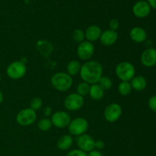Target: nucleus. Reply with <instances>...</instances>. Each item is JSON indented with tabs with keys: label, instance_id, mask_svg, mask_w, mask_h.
I'll return each mask as SVG.
<instances>
[{
	"label": "nucleus",
	"instance_id": "nucleus-10",
	"mask_svg": "<svg viewBox=\"0 0 156 156\" xmlns=\"http://www.w3.org/2000/svg\"><path fill=\"white\" fill-rule=\"evenodd\" d=\"M77 56L82 60H88L92 57L94 53V47L91 42L84 41L79 44L77 47Z\"/></svg>",
	"mask_w": 156,
	"mask_h": 156
},
{
	"label": "nucleus",
	"instance_id": "nucleus-17",
	"mask_svg": "<svg viewBox=\"0 0 156 156\" xmlns=\"http://www.w3.org/2000/svg\"><path fill=\"white\" fill-rule=\"evenodd\" d=\"M130 85L133 89L135 91H142L146 89V86H147V80L144 76H135L131 79Z\"/></svg>",
	"mask_w": 156,
	"mask_h": 156
},
{
	"label": "nucleus",
	"instance_id": "nucleus-19",
	"mask_svg": "<svg viewBox=\"0 0 156 156\" xmlns=\"http://www.w3.org/2000/svg\"><path fill=\"white\" fill-rule=\"evenodd\" d=\"M88 94L91 99L94 101H99L102 99L105 95V91L98 84H93L90 86V90Z\"/></svg>",
	"mask_w": 156,
	"mask_h": 156
},
{
	"label": "nucleus",
	"instance_id": "nucleus-22",
	"mask_svg": "<svg viewBox=\"0 0 156 156\" xmlns=\"http://www.w3.org/2000/svg\"><path fill=\"white\" fill-rule=\"evenodd\" d=\"M117 90H118V92L120 95L127 96L130 94L133 88L129 82H121L119 83Z\"/></svg>",
	"mask_w": 156,
	"mask_h": 156
},
{
	"label": "nucleus",
	"instance_id": "nucleus-8",
	"mask_svg": "<svg viewBox=\"0 0 156 156\" xmlns=\"http://www.w3.org/2000/svg\"><path fill=\"white\" fill-rule=\"evenodd\" d=\"M122 115V108L119 104L111 103L106 107L104 111V117L108 123H114Z\"/></svg>",
	"mask_w": 156,
	"mask_h": 156
},
{
	"label": "nucleus",
	"instance_id": "nucleus-33",
	"mask_svg": "<svg viewBox=\"0 0 156 156\" xmlns=\"http://www.w3.org/2000/svg\"><path fill=\"white\" fill-rule=\"evenodd\" d=\"M44 115L47 116V117L52 115V114H53V112H52L51 108H50V107H47V108H45V109H44Z\"/></svg>",
	"mask_w": 156,
	"mask_h": 156
},
{
	"label": "nucleus",
	"instance_id": "nucleus-21",
	"mask_svg": "<svg viewBox=\"0 0 156 156\" xmlns=\"http://www.w3.org/2000/svg\"><path fill=\"white\" fill-rule=\"evenodd\" d=\"M81 67L82 65L80 64V62L77 60H72L67 65V73H68L69 76H76L77 74H79L80 73Z\"/></svg>",
	"mask_w": 156,
	"mask_h": 156
},
{
	"label": "nucleus",
	"instance_id": "nucleus-35",
	"mask_svg": "<svg viewBox=\"0 0 156 156\" xmlns=\"http://www.w3.org/2000/svg\"><path fill=\"white\" fill-rule=\"evenodd\" d=\"M3 100H4V97H3V94L1 91H0V104L2 103Z\"/></svg>",
	"mask_w": 156,
	"mask_h": 156
},
{
	"label": "nucleus",
	"instance_id": "nucleus-3",
	"mask_svg": "<svg viewBox=\"0 0 156 156\" xmlns=\"http://www.w3.org/2000/svg\"><path fill=\"white\" fill-rule=\"evenodd\" d=\"M115 73L121 82H129L135 76L136 69L131 62L123 61L117 64L115 68Z\"/></svg>",
	"mask_w": 156,
	"mask_h": 156
},
{
	"label": "nucleus",
	"instance_id": "nucleus-32",
	"mask_svg": "<svg viewBox=\"0 0 156 156\" xmlns=\"http://www.w3.org/2000/svg\"><path fill=\"white\" fill-rule=\"evenodd\" d=\"M88 156H103V155H102L101 152H99L98 150H95V149H94V150L88 152Z\"/></svg>",
	"mask_w": 156,
	"mask_h": 156
},
{
	"label": "nucleus",
	"instance_id": "nucleus-26",
	"mask_svg": "<svg viewBox=\"0 0 156 156\" xmlns=\"http://www.w3.org/2000/svg\"><path fill=\"white\" fill-rule=\"evenodd\" d=\"M72 37H73V39L74 40L76 43L80 44V43L83 42V41H85V32L82 30H81V29H76V30L73 32Z\"/></svg>",
	"mask_w": 156,
	"mask_h": 156
},
{
	"label": "nucleus",
	"instance_id": "nucleus-13",
	"mask_svg": "<svg viewBox=\"0 0 156 156\" xmlns=\"http://www.w3.org/2000/svg\"><path fill=\"white\" fill-rule=\"evenodd\" d=\"M142 64L144 66L151 68L156 65V49L149 47L145 50L140 57Z\"/></svg>",
	"mask_w": 156,
	"mask_h": 156
},
{
	"label": "nucleus",
	"instance_id": "nucleus-31",
	"mask_svg": "<svg viewBox=\"0 0 156 156\" xmlns=\"http://www.w3.org/2000/svg\"><path fill=\"white\" fill-rule=\"evenodd\" d=\"M105 142L102 141V140H96L95 143H94V148H96L97 149L100 150V149H103L105 148Z\"/></svg>",
	"mask_w": 156,
	"mask_h": 156
},
{
	"label": "nucleus",
	"instance_id": "nucleus-11",
	"mask_svg": "<svg viewBox=\"0 0 156 156\" xmlns=\"http://www.w3.org/2000/svg\"><path fill=\"white\" fill-rule=\"evenodd\" d=\"M94 143L95 140L92 136L86 133L77 136L76 139V144L79 149L85 152H89L94 149Z\"/></svg>",
	"mask_w": 156,
	"mask_h": 156
},
{
	"label": "nucleus",
	"instance_id": "nucleus-25",
	"mask_svg": "<svg viewBox=\"0 0 156 156\" xmlns=\"http://www.w3.org/2000/svg\"><path fill=\"white\" fill-rule=\"evenodd\" d=\"M98 84L103 88L104 91H106V90L111 89V87H112L113 85V82L109 77H108V76H102V77L99 79Z\"/></svg>",
	"mask_w": 156,
	"mask_h": 156
},
{
	"label": "nucleus",
	"instance_id": "nucleus-4",
	"mask_svg": "<svg viewBox=\"0 0 156 156\" xmlns=\"http://www.w3.org/2000/svg\"><path fill=\"white\" fill-rule=\"evenodd\" d=\"M27 73L26 64L22 61H14L9 64L6 69V73L10 79L13 80L21 79Z\"/></svg>",
	"mask_w": 156,
	"mask_h": 156
},
{
	"label": "nucleus",
	"instance_id": "nucleus-15",
	"mask_svg": "<svg viewBox=\"0 0 156 156\" xmlns=\"http://www.w3.org/2000/svg\"><path fill=\"white\" fill-rule=\"evenodd\" d=\"M129 37L133 42L141 44L147 39V33L143 27H134L129 31Z\"/></svg>",
	"mask_w": 156,
	"mask_h": 156
},
{
	"label": "nucleus",
	"instance_id": "nucleus-29",
	"mask_svg": "<svg viewBox=\"0 0 156 156\" xmlns=\"http://www.w3.org/2000/svg\"><path fill=\"white\" fill-rule=\"evenodd\" d=\"M66 156H88V154L80 149H73L69 152Z\"/></svg>",
	"mask_w": 156,
	"mask_h": 156
},
{
	"label": "nucleus",
	"instance_id": "nucleus-5",
	"mask_svg": "<svg viewBox=\"0 0 156 156\" xmlns=\"http://www.w3.org/2000/svg\"><path fill=\"white\" fill-rule=\"evenodd\" d=\"M88 122L83 117H76L71 120L68 126V130L71 136H79L85 133L88 129Z\"/></svg>",
	"mask_w": 156,
	"mask_h": 156
},
{
	"label": "nucleus",
	"instance_id": "nucleus-7",
	"mask_svg": "<svg viewBox=\"0 0 156 156\" xmlns=\"http://www.w3.org/2000/svg\"><path fill=\"white\" fill-rule=\"evenodd\" d=\"M84 98L77 93H72L68 94L64 100V106L68 111H77L80 110L84 105Z\"/></svg>",
	"mask_w": 156,
	"mask_h": 156
},
{
	"label": "nucleus",
	"instance_id": "nucleus-6",
	"mask_svg": "<svg viewBox=\"0 0 156 156\" xmlns=\"http://www.w3.org/2000/svg\"><path fill=\"white\" fill-rule=\"evenodd\" d=\"M37 120L36 111L31 108H27L21 110L16 116V121L19 125L23 126H30Z\"/></svg>",
	"mask_w": 156,
	"mask_h": 156
},
{
	"label": "nucleus",
	"instance_id": "nucleus-12",
	"mask_svg": "<svg viewBox=\"0 0 156 156\" xmlns=\"http://www.w3.org/2000/svg\"><path fill=\"white\" fill-rule=\"evenodd\" d=\"M151 7L147 1L140 0L133 6V13L136 18H145L149 16L151 12Z\"/></svg>",
	"mask_w": 156,
	"mask_h": 156
},
{
	"label": "nucleus",
	"instance_id": "nucleus-36",
	"mask_svg": "<svg viewBox=\"0 0 156 156\" xmlns=\"http://www.w3.org/2000/svg\"><path fill=\"white\" fill-rule=\"evenodd\" d=\"M0 82H1V75H0Z\"/></svg>",
	"mask_w": 156,
	"mask_h": 156
},
{
	"label": "nucleus",
	"instance_id": "nucleus-27",
	"mask_svg": "<svg viewBox=\"0 0 156 156\" xmlns=\"http://www.w3.org/2000/svg\"><path fill=\"white\" fill-rule=\"evenodd\" d=\"M43 106V101L40 98L36 97L34 98L30 102V108L34 110V111H39Z\"/></svg>",
	"mask_w": 156,
	"mask_h": 156
},
{
	"label": "nucleus",
	"instance_id": "nucleus-30",
	"mask_svg": "<svg viewBox=\"0 0 156 156\" xmlns=\"http://www.w3.org/2000/svg\"><path fill=\"white\" fill-rule=\"evenodd\" d=\"M109 27L111 30L117 31V30L119 28V27H120V22H119V21L117 18H113V19H111V21H110Z\"/></svg>",
	"mask_w": 156,
	"mask_h": 156
},
{
	"label": "nucleus",
	"instance_id": "nucleus-14",
	"mask_svg": "<svg viewBox=\"0 0 156 156\" xmlns=\"http://www.w3.org/2000/svg\"><path fill=\"white\" fill-rule=\"evenodd\" d=\"M118 39V34L115 30L108 29L104 30L100 37L101 44L104 46H111L115 44Z\"/></svg>",
	"mask_w": 156,
	"mask_h": 156
},
{
	"label": "nucleus",
	"instance_id": "nucleus-16",
	"mask_svg": "<svg viewBox=\"0 0 156 156\" xmlns=\"http://www.w3.org/2000/svg\"><path fill=\"white\" fill-rule=\"evenodd\" d=\"M101 33L102 31L100 27L93 24V25H90L89 27H87L85 31V36L87 41L92 43L100 39Z\"/></svg>",
	"mask_w": 156,
	"mask_h": 156
},
{
	"label": "nucleus",
	"instance_id": "nucleus-2",
	"mask_svg": "<svg viewBox=\"0 0 156 156\" xmlns=\"http://www.w3.org/2000/svg\"><path fill=\"white\" fill-rule=\"evenodd\" d=\"M53 88L56 91L64 92L70 89L73 83V79L67 73L59 72L53 75L50 80Z\"/></svg>",
	"mask_w": 156,
	"mask_h": 156
},
{
	"label": "nucleus",
	"instance_id": "nucleus-1",
	"mask_svg": "<svg viewBox=\"0 0 156 156\" xmlns=\"http://www.w3.org/2000/svg\"><path fill=\"white\" fill-rule=\"evenodd\" d=\"M79 74L83 82L89 85L97 84L99 79L103 76V66L97 61H87L82 65Z\"/></svg>",
	"mask_w": 156,
	"mask_h": 156
},
{
	"label": "nucleus",
	"instance_id": "nucleus-18",
	"mask_svg": "<svg viewBox=\"0 0 156 156\" xmlns=\"http://www.w3.org/2000/svg\"><path fill=\"white\" fill-rule=\"evenodd\" d=\"M73 139L72 136L66 134V135H63L61 137H59V139L57 141V143H56V146L60 150L66 151L71 148V146H73Z\"/></svg>",
	"mask_w": 156,
	"mask_h": 156
},
{
	"label": "nucleus",
	"instance_id": "nucleus-20",
	"mask_svg": "<svg viewBox=\"0 0 156 156\" xmlns=\"http://www.w3.org/2000/svg\"><path fill=\"white\" fill-rule=\"evenodd\" d=\"M36 46L38 51L44 56H47L48 55H50L53 50V47L52 46V44L49 41H44V40L37 41Z\"/></svg>",
	"mask_w": 156,
	"mask_h": 156
},
{
	"label": "nucleus",
	"instance_id": "nucleus-23",
	"mask_svg": "<svg viewBox=\"0 0 156 156\" xmlns=\"http://www.w3.org/2000/svg\"><path fill=\"white\" fill-rule=\"evenodd\" d=\"M90 86H91V85L88 83H87V82H80V83L77 85V87H76V93L84 98V96L87 95V94H88V93H89Z\"/></svg>",
	"mask_w": 156,
	"mask_h": 156
},
{
	"label": "nucleus",
	"instance_id": "nucleus-24",
	"mask_svg": "<svg viewBox=\"0 0 156 156\" xmlns=\"http://www.w3.org/2000/svg\"><path fill=\"white\" fill-rule=\"evenodd\" d=\"M52 126H53V123H52L51 120L49 118L41 119V120H39L37 123L38 129L41 131H44V132L51 129Z\"/></svg>",
	"mask_w": 156,
	"mask_h": 156
},
{
	"label": "nucleus",
	"instance_id": "nucleus-28",
	"mask_svg": "<svg viewBox=\"0 0 156 156\" xmlns=\"http://www.w3.org/2000/svg\"><path fill=\"white\" fill-rule=\"evenodd\" d=\"M148 105H149V108H150L151 111L156 113V94L151 96L149 98Z\"/></svg>",
	"mask_w": 156,
	"mask_h": 156
},
{
	"label": "nucleus",
	"instance_id": "nucleus-9",
	"mask_svg": "<svg viewBox=\"0 0 156 156\" xmlns=\"http://www.w3.org/2000/svg\"><path fill=\"white\" fill-rule=\"evenodd\" d=\"M52 123L56 128L63 129L65 127H68L69 124L71 122V117L69 114L66 111H59L53 113L51 115Z\"/></svg>",
	"mask_w": 156,
	"mask_h": 156
},
{
	"label": "nucleus",
	"instance_id": "nucleus-34",
	"mask_svg": "<svg viewBox=\"0 0 156 156\" xmlns=\"http://www.w3.org/2000/svg\"><path fill=\"white\" fill-rule=\"evenodd\" d=\"M148 3L150 5L151 9H155L156 10V0H147Z\"/></svg>",
	"mask_w": 156,
	"mask_h": 156
}]
</instances>
